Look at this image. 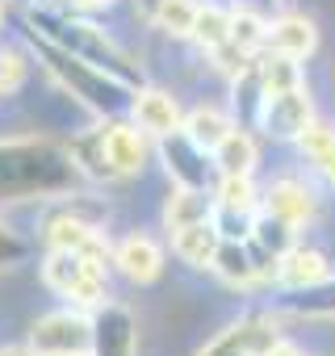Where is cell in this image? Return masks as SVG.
<instances>
[{
    "instance_id": "cell-5",
    "label": "cell",
    "mask_w": 335,
    "mask_h": 356,
    "mask_svg": "<svg viewBox=\"0 0 335 356\" xmlns=\"http://www.w3.org/2000/svg\"><path fill=\"white\" fill-rule=\"evenodd\" d=\"M260 126L272 138H302L310 126V97L302 88H285V92H268L260 105Z\"/></svg>"
},
{
    "instance_id": "cell-20",
    "label": "cell",
    "mask_w": 335,
    "mask_h": 356,
    "mask_svg": "<svg viewBox=\"0 0 335 356\" xmlns=\"http://www.w3.org/2000/svg\"><path fill=\"white\" fill-rule=\"evenodd\" d=\"M214 268L222 273V281H231V285H252L256 281V264H252V256L231 239V243H222L218 248V256H214Z\"/></svg>"
},
{
    "instance_id": "cell-12",
    "label": "cell",
    "mask_w": 335,
    "mask_h": 356,
    "mask_svg": "<svg viewBox=\"0 0 335 356\" xmlns=\"http://www.w3.org/2000/svg\"><path fill=\"white\" fill-rule=\"evenodd\" d=\"M277 277L289 289H314V285L327 281V260L314 248H289L277 264Z\"/></svg>"
},
{
    "instance_id": "cell-3",
    "label": "cell",
    "mask_w": 335,
    "mask_h": 356,
    "mask_svg": "<svg viewBox=\"0 0 335 356\" xmlns=\"http://www.w3.org/2000/svg\"><path fill=\"white\" fill-rule=\"evenodd\" d=\"M30 348L38 356H84V352H92V314H84V306L42 314L30 331Z\"/></svg>"
},
{
    "instance_id": "cell-14",
    "label": "cell",
    "mask_w": 335,
    "mask_h": 356,
    "mask_svg": "<svg viewBox=\"0 0 335 356\" xmlns=\"http://www.w3.org/2000/svg\"><path fill=\"white\" fill-rule=\"evenodd\" d=\"M310 210H314V202H310V193H306V185L302 181H277V185H268V214H277V218H285V222H306L310 218Z\"/></svg>"
},
{
    "instance_id": "cell-6",
    "label": "cell",
    "mask_w": 335,
    "mask_h": 356,
    "mask_svg": "<svg viewBox=\"0 0 335 356\" xmlns=\"http://www.w3.org/2000/svg\"><path fill=\"white\" fill-rule=\"evenodd\" d=\"M101 143H105V159L113 176H138L147 163V130L130 126V122H113L101 126Z\"/></svg>"
},
{
    "instance_id": "cell-27",
    "label": "cell",
    "mask_w": 335,
    "mask_h": 356,
    "mask_svg": "<svg viewBox=\"0 0 335 356\" xmlns=\"http://www.w3.org/2000/svg\"><path fill=\"white\" fill-rule=\"evenodd\" d=\"M0 17H5V0H0Z\"/></svg>"
},
{
    "instance_id": "cell-2",
    "label": "cell",
    "mask_w": 335,
    "mask_h": 356,
    "mask_svg": "<svg viewBox=\"0 0 335 356\" xmlns=\"http://www.w3.org/2000/svg\"><path fill=\"white\" fill-rule=\"evenodd\" d=\"M42 281L47 289H55L63 302L97 310L105 302V264H97L92 256L67 252V248H51V256L42 260Z\"/></svg>"
},
{
    "instance_id": "cell-19",
    "label": "cell",
    "mask_w": 335,
    "mask_h": 356,
    "mask_svg": "<svg viewBox=\"0 0 335 356\" xmlns=\"http://www.w3.org/2000/svg\"><path fill=\"white\" fill-rule=\"evenodd\" d=\"M231 22H235V13H227V9H218V5H206V9H197L193 38H197L206 51H218L222 42H231Z\"/></svg>"
},
{
    "instance_id": "cell-11",
    "label": "cell",
    "mask_w": 335,
    "mask_h": 356,
    "mask_svg": "<svg viewBox=\"0 0 335 356\" xmlns=\"http://www.w3.org/2000/svg\"><path fill=\"white\" fill-rule=\"evenodd\" d=\"M172 248H177V256L185 260V264H193V268H206V264H214V256H218V227L206 218V222H193V227H181V231H172Z\"/></svg>"
},
{
    "instance_id": "cell-25",
    "label": "cell",
    "mask_w": 335,
    "mask_h": 356,
    "mask_svg": "<svg viewBox=\"0 0 335 356\" xmlns=\"http://www.w3.org/2000/svg\"><path fill=\"white\" fill-rule=\"evenodd\" d=\"M72 9H97V5H109V0H67Z\"/></svg>"
},
{
    "instance_id": "cell-13",
    "label": "cell",
    "mask_w": 335,
    "mask_h": 356,
    "mask_svg": "<svg viewBox=\"0 0 335 356\" xmlns=\"http://www.w3.org/2000/svg\"><path fill=\"white\" fill-rule=\"evenodd\" d=\"M147 22L172 38H193L197 5L193 0H147Z\"/></svg>"
},
{
    "instance_id": "cell-23",
    "label": "cell",
    "mask_w": 335,
    "mask_h": 356,
    "mask_svg": "<svg viewBox=\"0 0 335 356\" xmlns=\"http://www.w3.org/2000/svg\"><path fill=\"white\" fill-rule=\"evenodd\" d=\"M26 256H30V243H26V239H17L5 222H0V268H17Z\"/></svg>"
},
{
    "instance_id": "cell-7",
    "label": "cell",
    "mask_w": 335,
    "mask_h": 356,
    "mask_svg": "<svg viewBox=\"0 0 335 356\" xmlns=\"http://www.w3.org/2000/svg\"><path fill=\"white\" fill-rule=\"evenodd\" d=\"M130 118L138 130H147L151 138H168L185 130V118H181V105L172 92H159V88H142L134 101H130Z\"/></svg>"
},
{
    "instance_id": "cell-26",
    "label": "cell",
    "mask_w": 335,
    "mask_h": 356,
    "mask_svg": "<svg viewBox=\"0 0 335 356\" xmlns=\"http://www.w3.org/2000/svg\"><path fill=\"white\" fill-rule=\"evenodd\" d=\"M0 356H38V352H34V348H5Z\"/></svg>"
},
{
    "instance_id": "cell-17",
    "label": "cell",
    "mask_w": 335,
    "mask_h": 356,
    "mask_svg": "<svg viewBox=\"0 0 335 356\" xmlns=\"http://www.w3.org/2000/svg\"><path fill=\"white\" fill-rule=\"evenodd\" d=\"M252 67H256V76H260L264 97H268V92H285V88H302L297 59H289V55H281V51H272L268 59H260V63H252Z\"/></svg>"
},
{
    "instance_id": "cell-22",
    "label": "cell",
    "mask_w": 335,
    "mask_h": 356,
    "mask_svg": "<svg viewBox=\"0 0 335 356\" xmlns=\"http://www.w3.org/2000/svg\"><path fill=\"white\" fill-rule=\"evenodd\" d=\"M22 80H26V59L17 51H9V47H0V92H5V97L17 92Z\"/></svg>"
},
{
    "instance_id": "cell-15",
    "label": "cell",
    "mask_w": 335,
    "mask_h": 356,
    "mask_svg": "<svg viewBox=\"0 0 335 356\" xmlns=\"http://www.w3.org/2000/svg\"><path fill=\"white\" fill-rule=\"evenodd\" d=\"M210 218V197L202 189H177L168 197V210H163V222L168 231H181V227H193V222H206Z\"/></svg>"
},
{
    "instance_id": "cell-4",
    "label": "cell",
    "mask_w": 335,
    "mask_h": 356,
    "mask_svg": "<svg viewBox=\"0 0 335 356\" xmlns=\"http://www.w3.org/2000/svg\"><path fill=\"white\" fill-rule=\"evenodd\" d=\"M138 323L122 302H101L92 310V356H134Z\"/></svg>"
},
{
    "instance_id": "cell-8",
    "label": "cell",
    "mask_w": 335,
    "mask_h": 356,
    "mask_svg": "<svg viewBox=\"0 0 335 356\" xmlns=\"http://www.w3.org/2000/svg\"><path fill=\"white\" fill-rule=\"evenodd\" d=\"M277 343V331L264 318H243L235 327H227L202 356H264Z\"/></svg>"
},
{
    "instance_id": "cell-10",
    "label": "cell",
    "mask_w": 335,
    "mask_h": 356,
    "mask_svg": "<svg viewBox=\"0 0 335 356\" xmlns=\"http://www.w3.org/2000/svg\"><path fill=\"white\" fill-rule=\"evenodd\" d=\"M268 47L289 55V59H306L318 47V30H314V22H306L297 13H285L268 26Z\"/></svg>"
},
{
    "instance_id": "cell-16",
    "label": "cell",
    "mask_w": 335,
    "mask_h": 356,
    "mask_svg": "<svg viewBox=\"0 0 335 356\" xmlns=\"http://www.w3.org/2000/svg\"><path fill=\"white\" fill-rule=\"evenodd\" d=\"M214 159H218V172L222 176H252V168H256V143L243 130H231L214 147Z\"/></svg>"
},
{
    "instance_id": "cell-21",
    "label": "cell",
    "mask_w": 335,
    "mask_h": 356,
    "mask_svg": "<svg viewBox=\"0 0 335 356\" xmlns=\"http://www.w3.org/2000/svg\"><path fill=\"white\" fill-rule=\"evenodd\" d=\"M218 206L252 214V206H256V193H252V176H222V189H218Z\"/></svg>"
},
{
    "instance_id": "cell-1",
    "label": "cell",
    "mask_w": 335,
    "mask_h": 356,
    "mask_svg": "<svg viewBox=\"0 0 335 356\" xmlns=\"http://www.w3.org/2000/svg\"><path fill=\"white\" fill-rule=\"evenodd\" d=\"M76 155L55 143H0V202L63 197L76 185Z\"/></svg>"
},
{
    "instance_id": "cell-24",
    "label": "cell",
    "mask_w": 335,
    "mask_h": 356,
    "mask_svg": "<svg viewBox=\"0 0 335 356\" xmlns=\"http://www.w3.org/2000/svg\"><path fill=\"white\" fill-rule=\"evenodd\" d=\"M264 356H302V352H297L293 343H281V339H277V343H272V348H268Z\"/></svg>"
},
{
    "instance_id": "cell-18",
    "label": "cell",
    "mask_w": 335,
    "mask_h": 356,
    "mask_svg": "<svg viewBox=\"0 0 335 356\" xmlns=\"http://www.w3.org/2000/svg\"><path fill=\"white\" fill-rule=\"evenodd\" d=\"M231 130H235V126H231L218 109H193V113L185 118V134H189L197 147H206V151H214Z\"/></svg>"
},
{
    "instance_id": "cell-9",
    "label": "cell",
    "mask_w": 335,
    "mask_h": 356,
    "mask_svg": "<svg viewBox=\"0 0 335 356\" xmlns=\"http://www.w3.org/2000/svg\"><path fill=\"white\" fill-rule=\"evenodd\" d=\"M113 264H117L130 281L147 285V281L159 277V268H163V252H159V243H155L151 235H126V239L113 248Z\"/></svg>"
}]
</instances>
